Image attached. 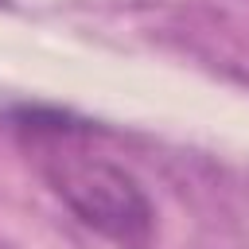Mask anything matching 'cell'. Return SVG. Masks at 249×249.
<instances>
[{"label": "cell", "instance_id": "obj_1", "mask_svg": "<svg viewBox=\"0 0 249 249\" xmlns=\"http://www.w3.org/2000/svg\"><path fill=\"white\" fill-rule=\"evenodd\" d=\"M12 121L35 144L51 148L43 160V175L82 226H89L93 233H101L117 245H128V249L144 245L152 237L156 206L144 195L140 179L113 160L86 156L74 148L78 136L93 132L89 121H74L70 113L43 109V105H23L12 113Z\"/></svg>", "mask_w": 249, "mask_h": 249}]
</instances>
